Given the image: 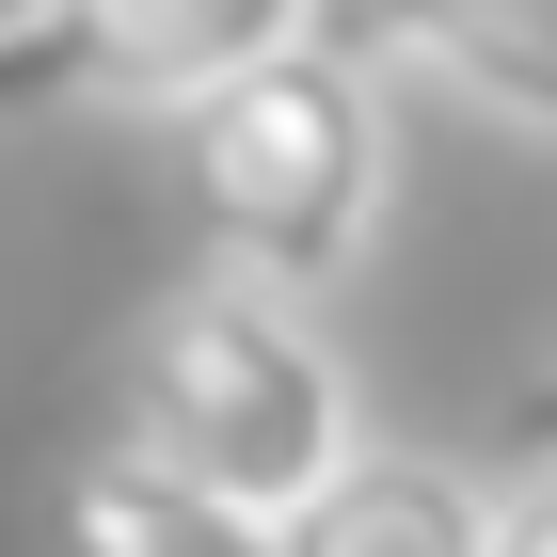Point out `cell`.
<instances>
[{
  "instance_id": "cell-2",
  "label": "cell",
  "mask_w": 557,
  "mask_h": 557,
  "mask_svg": "<svg viewBox=\"0 0 557 557\" xmlns=\"http://www.w3.org/2000/svg\"><path fill=\"white\" fill-rule=\"evenodd\" d=\"M175 160H191V208H208L223 271L319 302V287H350L367 223H383V81H367L350 33H302V48L191 96Z\"/></svg>"
},
{
  "instance_id": "cell-9",
  "label": "cell",
  "mask_w": 557,
  "mask_h": 557,
  "mask_svg": "<svg viewBox=\"0 0 557 557\" xmlns=\"http://www.w3.org/2000/svg\"><path fill=\"white\" fill-rule=\"evenodd\" d=\"M16 16H33V0H0V33H16Z\"/></svg>"
},
{
  "instance_id": "cell-3",
  "label": "cell",
  "mask_w": 557,
  "mask_h": 557,
  "mask_svg": "<svg viewBox=\"0 0 557 557\" xmlns=\"http://www.w3.org/2000/svg\"><path fill=\"white\" fill-rule=\"evenodd\" d=\"M302 33H335V0H33L0 33V112H191Z\"/></svg>"
},
{
  "instance_id": "cell-8",
  "label": "cell",
  "mask_w": 557,
  "mask_h": 557,
  "mask_svg": "<svg viewBox=\"0 0 557 557\" xmlns=\"http://www.w3.org/2000/svg\"><path fill=\"white\" fill-rule=\"evenodd\" d=\"M525 462H557V367H542V398H525Z\"/></svg>"
},
{
  "instance_id": "cell-5",
  "label": "cell",
  "mask_w": 557,
  "mask_h": 557,
  "mask_svg": "<svg viewBox=\"0 0 557 557\" xmlns=\"http://www.w3.org/2000/svg\"><path fill=\"white\" fill-rule=\"evenodd\" d=\"M478 542H494V478L446 446H350L271 525V557H478Z\"/></svg>"
},
{
  "instance_id": "cell-4",
  "label": "cell",
  "mask_w": 557,
  "mask_h": 557,
  "mask_svg": "<svg viewBox=\"0 0 557 557\" xmlns=\"http://www.w3.org/2000/svg\"><path fill=\"white\" fill-rule=\"evenodd\" d=\"M335 33L367 48V64L446 81L462 112H494V128L557 144V0H335Z\"/></svg>"
},
{
  "instance_id": "cell-6",
  "label": "cell",
  "mask_w": 557,
  "mask_h": 557,
  "mask_svg": "<svg viewBox=\"0 0 557 557\" xmlns=\"http://www.w3.org/2000/svg\"><path fill=\"white\" fill-rule=\"evenodd\" d=\"M48 557H271V525L223 510L208 478L144 462L128 430H112V446L64 462V494H48Z\"/></svg>"
},
{
  "instance_id": "cell-7",
  "label": "cell",
  "mask_w": 557,
  "mask_h": 557,
  "mask_svg": "<svg viewBox=\"0 0 557 557\" xmlns=\"http://www.w3.org/2000/svg\"><path fill=\"white\" fill-rule=\"evenodd\" d=\"M478 557H557V462L494 494V542H478Z\"/></svg>"
},
{
  "instance_id": "cell-1",
  "label": "cell",
  "mask_w": 557,
  "mask_h": 557,
  "mask_svg": "<svg viewBox=\"0 0 557 557\" xmlns=\"http://www.w3.org/2000/svg\"><path fill=\"white\" fill-rule=\"evenodd\" d=\"M112 430H128L144 462L208 478L223 510H256V525H287L302 494L367 446L319 302L256 287V271H223V256L175 271V287L128 319V350H112Z\"/></svg>"
}]
</instances>
